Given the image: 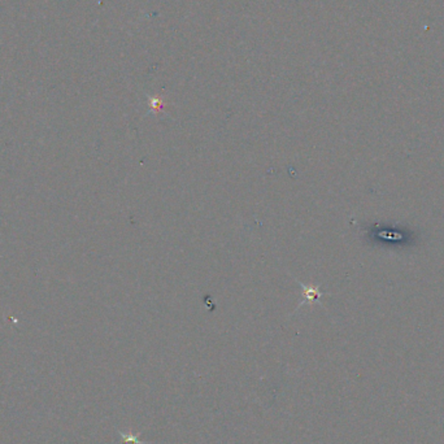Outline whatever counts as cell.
<instances>
[{
  "mask_svg": "<svg viewBox=\"0 0 444 444\" xmlns=\"http://www.w3.org/2000/svg\"><path fill=\"white\" fill-rule=\"evenodd\" d=\"M300 286L303 287V300L300 301L299 307H301L305 301H313V300H318L324 294L320 291V287H310V286L304 285V283H300Z\"/></svg>",
  "mask_w": 444,
  "mask_h": 444,
  "instance_id": "6da1fadb",
  "label": "cell"
},
{
  "mask_svg": "<svg viewBox=\"0 0 444 444\" xmlns=\"http://www.w3.org/2000/svg\"><path fill=\"white\" fill-rule=\"evenodd\" d=\"M118 433H120L121 438H122L123 444H148L149 443V442L141 441L137 434H133L131 431H129V433H123V431L120 430Z\"/></svg>",
  "mask_w": 444,
  "mask_h": 444,
  "instance_id": "7a4b0ae2",
  "label": "cell"
}]
</instances>
